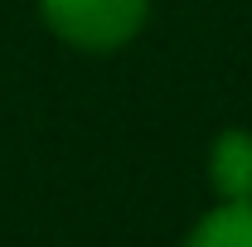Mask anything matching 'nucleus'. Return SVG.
<instances>
[{
	"instance_id": "1",
	"label": "nucleus",
	"mask_w": 252,
	"mask_h": 247,
	"mask_svg": "<svg viewBox=\"0 0 252 247\" xmlns=\"http://www.w3.org/2000/svg\"><path fill=\"white\" fill-rule=\"evenodd\" d=\"M39 15L63 44L107 54L146 30L151 0H39Z\"/></svg>"
},
{
	"instance_id": "2",
	"label": "nucleus",
	"mask_w": 252,
	"mask_h": 247,
	"mask_svg": "<svg viewBox=\"0 0 252 247\" xmlns=\"http://www.w3.org/2000/svg\"><path fill=\"white\" fill-rule=\"evenodd\" d=\"M209 185L219 199H252V131H223L209 146Z\"/></svg>"
},
{
	"instance_id": "3",
	"label": "nucleus",
	"mask_w": 252,
	"mask_h": 247,
	"mask_svg": "<svg viewBox=\"0 0 252 247\" xmlns=\"http://www.w3.org/2000/svg\"><path fill=\"white\" fill-rule=\"evenodd\" d=\"M185 247H252V199H219Z\"/></svg>"
}]
</instances>
